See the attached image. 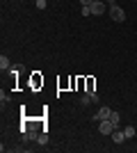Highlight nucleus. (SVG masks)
<instances>
[{
    "label": "nucleus",
    "instance_id": "1",
    "mask_svg": "<svg viewBox=\"0 0 137 153\" xmlns=\"http://www.w3.org/2000/svg\"><path fill=\"white\" fill-rule=\"evenodd\" d=\"M107 12H110V16H112V21H114V23H124V21H126L124 7H119L117 2H114V5H110V9H107Z\"/></svg>",
    "mask_w": 137,
    "mask_h": 153
},
{
    "label": "nucleus",
    "instance_id": "2",
    "mask_svg": "<svg viewBox=\"0 0 137 153\" xmlns=\"http://www.w3.org/2000/svg\"><path fill=\"white\" fill-rule=\"evenodd\" d=\"M110 114H112V108H107V105H101V108L96 110V114H94V121H103V119H110Z\"/></svg>",
    "mask_w": 137,
    "mask_h": 153
},
{
    "label": "nucleus",
    "instance_id": "3",
    "mask_svg": "<svg viewBox=\"0 0 137 153\" xmlns=\"http://www.w3.org/2000/svg\"><path fill=\"white\" fill-rule=\"evenodd\" d=\"M114 123L110 121V119H103V121H98V133L101 135H112V130H114Z\"/></svg>",
    "mask_w": 137,
    "mask_h": 153
},
{
    "label": "nucleus",
    "instance_id": "4",
    "mask_svg": "<svg viewBox=\"0 0 137 153\" xmlns=\"http://www.w3.org/2000/svg\"><path fill=\"white\" fill-rule=\"evenodd\" d=\"M91 7V16H103L105 12H107V5H105L103 0H98V2H94V5H89Z\"/></svg>",
    "mask_w": 137,
    "mask_h": 153
},
{
    "label": "nucleus",
    "instance_id": "5",
    "mask_svg": "<svg viewBox=\"0 0 137 153\" xmlns=\"http://www.w3.org/2000/svg\"><path fill=\"white\" fill-rule=\"evenodd\" d=\"M112 140H114V144H124L126 142V133L124 130H119V126L112 130Z\"/></svg>",
    "mask_w": 137,
    "mask_h": 153
},
{
    "label": "nucleus",
    "instance_id": "6",
    "mask_svg": "<svg viewBox=\"0 0 137 153\" xmlns=\"http://www.w3.org/2000/svg\"><path fill=\"white\" fill-rule=\"evenodd\" d=\"M0 69H2V71L12 69V64H9V57H7V55H0Z\"/></svg>",
    "mask_w": 137,
    "mask_h": 153
},
{
    "label": "nucleus",
    "instance_id": "7",
    "mask_svg": "<svg viewBox=\"0 0 137 153\" xmlns=\"http://www.w3.org/2000/svg\"><path fill=\"white\" fill-rule=\"evenodd\" d=\"M110 121L114 123V126H119V123H121V114H119L117 110H112V114H110Z\"/></svg>",
    "mask_w": 137,
    "mask_h": 153
},
{
    "label": "nucleus",
    "instance_id": "8",
    "mask_svg": "<svg viewBox=\"0 0 137 153\" xmlns=\"http://www.w3.org/2000/svg\"><path fill=\"white\" fill-rule=\"evenodd\" d=\"M124 133H126V140H130V137H135V135H137V130H135L133 126H128V128L124 130Z\"/></svg>",
    "mask_w": 137,
    "mask_h": 153
},
{
    "label": "nucleus",
    "instance_id": "9",
    "mask_svg": "<svg viewBox=\"0 0 137 153\" xmlns=\"http://www.w3.org/2000/svg\"><path fill=\"white\" fill-rule=\"evenodd\" d=\"M39 146H44V144H48V135H46V130H41V135H39Z\"/></svg>",
    "mask_w": 137,
    "mask_h": 153
},
{
    "label": "nucleus",
    "instance_id": "10",
    "mask_svg": "<svg viewBox=\"0 0 137 153\" xmlns=\"http://www.w3.org/2000/svg\"><path fill=\"white\" fill-rule=\"evenodd\" d=\"M34 5H37V9H46V0H37Z\"/></svg>",
    "mask_w": 137,
    "mask_h": 153
},
{
    "label": "nucleus",
    "instance_id": "11",
    "mask_svg": "<svg viewBox=\"0 0 137 153\" xmlns=\"http://www.w3.org/2000/svg\"><path fill=\"white\" fill-rule=\"evenodd\" d=\"M82 16H91V7H82Z\"/></svg>",
    "mask_w": 137,
    "mask_h": 153
},
{
    "label": "nucleus",
    "instance_id": "12",
    "mask_svg": "<svg viewBox=\"0 0 137 153\" xmlns=\"http://www.w3.org/2000/svg\"><path fill=\"white\" fill-rule=\"evenodd\" d=\"M80 5H82V7H89V5H94V0H80Z\"/></svg>",
    "mask_w": 137,
    "mask_h": 153
},
{
    "label": "nucleus",
    "instance_id": "13",
    "mask_svg": "<svg viewBox=\"0 0 137 153\" xmlns=\"http://www.w3.org/2000/svg\"><path fill=\"white\" fill-rule=\"evenodd\" d=\"M0 101L7 103V101H9V94H5V91H2V94H0Z\"/></svg>",
    "mask_w": 137,
    "mask_h": 153
},
{
    "label": "nucleus",
    "instance_id": "14",
    "mask_svg": "<svg viewBox=\"0 0 137 153\" xmlns=\"http://www.w3.org/2000/svg\"><path fill=\"white\" fill-rule=\"evenodd\" d=\"M105 5H114V0H103Z\"/></svg>",
    "mask_w": 137,
    "mask_h": 153
},
{
    "label": "nucleus",
    "instance_id": "15",
    "mask_svg": "<svg viewBox=\"0 0 137 153\" xmlns=\"http://www.w3.org/2000/svg\"><path fill=\"white\" fill-rule=\"evenodd\" d=\"M34 2H37V0H34Z\"/></svg>",
    "mask_w": 137,
    "mask_h": 153
}]
</instances>
